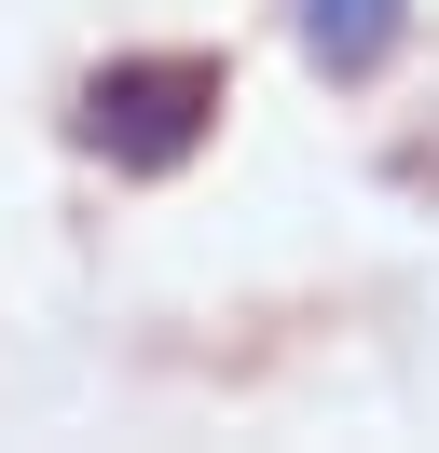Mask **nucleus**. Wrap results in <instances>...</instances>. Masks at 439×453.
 Wrapping results in <instances>:
<instances>
[{
	"label": "nucleus",
	"instance_id": "nucleus-1",
	"mask_svg": "<svg viewBox=\"0 0 439 453\" xmlns=\"http://www.w3.org/2000/svg\"><path fill=\"white\" fill-rule=\"evenodd\" d=\"M206 124H220V69L206 56H110L96 83H82V151H110L124 179L192 165Z\"/></svg>",
	"mask_w": 439,
	"mask_h": 453
},
{
	"label": "nucleus",
	"instance_id": "nucleus-2",
	"mask_svg": "<svg viewBox=\"0 0 439 453\" xmlns=\"http://www.w3.org/2000/svg\"><path fill=\"white\" fill-rule=\"evenodd\" d=\"M289 28H302V56H316L329 83H371L412 42V0H289Z\"/></svg>",
	"mask_w": 439,
	"mask_h": 453
}]
</instances>
